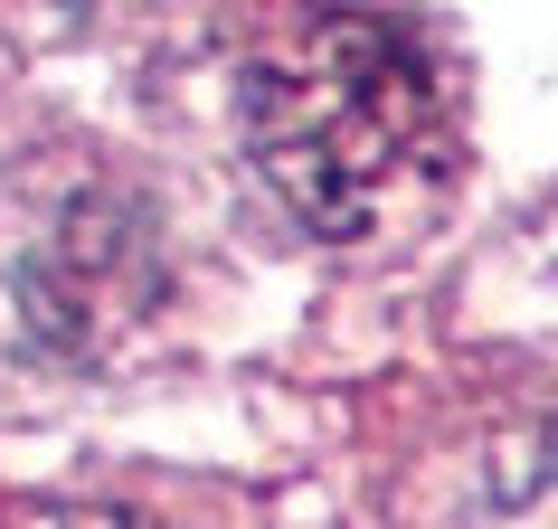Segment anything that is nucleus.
I'll return each mask as SVG.
<instances>
[{
    "instance_id": "obj_2",
    "label": "nucleus",
    "mask_w": 558,
    "mask_h": 529,
    "mask_svg": "<svg viewBox=\"0 0 558 529\" xmlns=\"http://www.w3.org/2000/svg\"><path fill=\"white\" fill-rule=\"evenodd\" d=\"M436 529H558V397L483 407V426L445 464Z\"/></svg>"
},
{
    "instance_id": "obj_1",
    "label": "nucleus",
    "mask_w": 558,
    "mask_h": 529,
    "mask_svg": "<svg viewBox=\"0 0 558 529\" xmlns=\"http://www.w3.org/2000/svg\"><path fill=\"white\" fill-rule=\"evenodd\" d=\"M246 143L303 227L379 236L445 171V95L379 10H284L246 58Z\"/></svg>"
},
{
    "instance_id": "obj_3",
    "label": "nucleus",
    "mask_w": 558,
    "mask_h": 529,
    "mask_svg": "<svg viewBox=\"0 0 558 529\" xmlns=\"http://www.w3.org/2000/svg\"><path fill=\"white\" fill-rule=\"evenodd\" d=\"M20 529H143V520H123V510H86V501H76V510H29Z\"/></svg>"
}]
</instances>
